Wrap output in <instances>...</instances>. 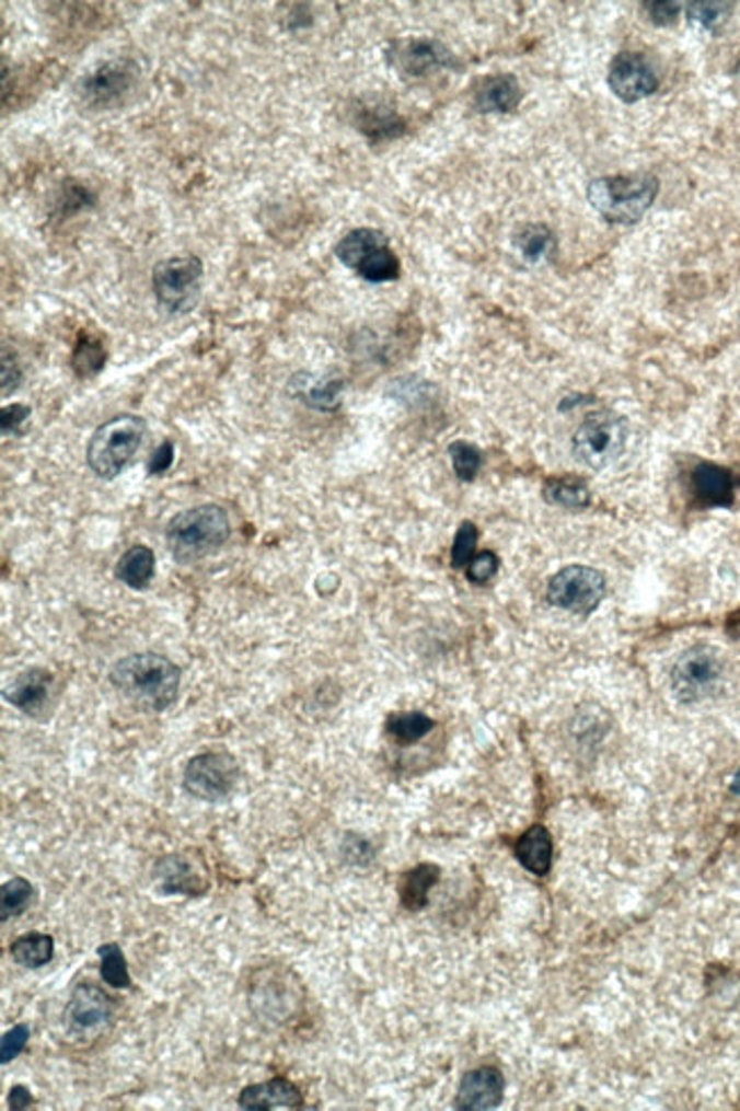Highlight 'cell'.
I'll return each mask as SVG.
<instances>
[{
    "label": "cell",
    "mask_w": 740,
    "mask_h": 1111,
    "mask_svg": "<svg viewBox=\"0 0 740 1111\" xmlns=\"http://www.w3.org/2000/svg\"><path fill=\"white\" fill-rule=\"evenodd\" d=\"M240 782V765L228 752H204L187 761L183 788L204 802H221L231 797Z\"/></svg>",
    "instance_id": "cell-9"
},
{
    "label": "cell",
    "mask_w": 740,
    "mask_h": 1111,
    "mask_svg": "<svg viewBox=\"0 0 740 1111\" xmlns=\"http://www.w3.org/2000/svg\"><path fill=\"white\" fill-rule=\"evenodd\" d=\"M21 379H23V374H21L16 360L10 358V354L5 351L3 354V394L14 392L21 385Z\"/></svg>",
    "instance_id": "cell-40"
},
{
    "label": "cell",
    "mask_w": 740,
    "mask_h": 1111,
    "mask_svg": "<svg viewBox=\"0 0 740 1111\" xmlns=\"http://www.w3.org/2000/svg\"><path fill=\"white\" fill-rule=\"evenodd\" d=\"M629 440V426L626 419L602 410L588 415L573 438V451L577 461L592 467L604 470L615 463Z\"/></svg>",
    "instance_id": "cell-7"
},
{
    "label": "cell",
    "mask_w": 740,
    "mask_h": 1111,
    "mask_svg": "<svg viewBox=\"0 0 740 1111\" xmlns=\"http://www.w3.org/2000/svg\"><path fill=\"white\" fill-rule=\"evenodd\" d=\"M736 76H738V78H740V62H738V65H736Z\"/></svg>",
    "instance_id": "cell-44"
},
{
    "label": "cell",
    "mask_w": 740,
    "mask_h": 1111,
    "mask_svg": "<svg viewBox=\"0 0 740 1111\" xmlns=\"http://www.w3.org/2000/svg\"><path fill=\"white\" fill-rule=\"evenodd\" d=\"M647 8V14L651 19V23H657L661 27L666 25H672L679 14H681V5L679 3H670V0H657V3H645Z\"/></svg>",
    "instance_id": "cell-37"
},
{
    "label": "cell",
    "mask_w": 740,
    "mask_h": 1111,
    "mask_svg": "<svg viewBox=\"0 0 740 1111\" xmlns=\"http://www.w3.org/2000/svg\"><path fill=\"white\" fill-rule=\"evenodd\" d=\"M449 459H451L455 476L465 483H472L478 476L481 465H483L481 449L476 444L463 442V440L449 444Z\"/></svg>",
    "instance_id": "cell-32"
},
{
    "label": "cell",
    "mask_w": 740,
    "mask_h": 1111,
    "mask_svg": "<svg viewBox=\"0 0 740 1111\" xmlns=\"http://www.w3.org/2000/svg\"><path fill=\"white\" fill-rule=\"evenodd\" d=\"M240 1109L246 1111H274V1109H301L303 1093L294 1081L285 1077H271L240 1091Z\"/></svg>",
    "instance_id": "cell-18"
},
{
    "label": "cell",
    "mask_w": 740,
    "mask_h": 1111,
    "mask_svg": "<svg viewBox=\"0 0 740 1111\" xmlns=\"http://www.w3.org/2000/svg\"><path fill=\"white\" fill-rule=\"evenodd\" d=\"M99 973H101V980L114 988V991H126L130 988L132 980H130V971H128V961H126V954L122 950L119 944H103L99 948Z\"/></svg>",
    "instance_id": "cell-26"
},
{
    "label": "cell",
    "mask_w": 740,
    "mask_h": 1111,
    "mask_svg": "<svg viewBox=\"0 0 740 1111\" xmlns=\"http://www.w3.org/2000/svg\"><path fill=\"white\" fill-rule=\"evenodd\" d=\"M109 683L132 706L162 714L178 699L181 670L164 653L139 651L112 666Z\"/></svg>",
    "instance_id": "cell-1"
},
{
    "label": "cell",
    "mask_w": 740,
    "mask_h": 1111,
    "mask_svg": "<svg viewBox=\"0 0 740 1111\" xmlns=\"http://www.w3.org/2000/svg\"><path fill=\"white\" fill-rule=\"evenodd\" d=\"M606 594V577L588 565L563 567L547 586V602L556 609L588 615L602 604Z\"/></svg>",
    "instance_id": "cell-10"
},
{
    "label": "cell",
    "mask_w": 740,
    "mask_h": 1111,
    "mask_svg": "<svg viewBox=\"0 0 740 1111\" xmlns=\"http://www.w3.org/2000/svg\"><path fill=\"white\" fill-rule=\"evenodd\" d=\"M467 579L476 586L488 583L499 572V558L493 552H483L472 558V563L465 567Z\"/></svg>",
    "instance_id": "cell-36"
},
{
    "label": "cell",
    "mask_w": 740,
    "mask_h": 1111,
    "mask_svg": "<svg viewBox=\"0 0 740 1111\" xmlns=\"http://www.w3.org/2000/svg\"><path fill=\"white\" fill-rule=\"evenodd\" d=\"M609 88L624 103H638L659 90V76L640 53H620L609 69Z\"/></svg>",
    "instance_id": "cell-14"
},
{
    "label": "cell",
    "mask_w": 740,
    "mask_h": 1111,
    "mask_svg": "<svg viewBox=\"0 0 740 1111\" xmlns=\"http://www.w3.org/2000/svg\"><path fill=\"white\" fill-rule=\"evenodd\" d=\"M55 693V676L44 668H31L21 672L3 691L8 704L19 708L21 714L35 720H44L50 710Z\"/></svg>",
    "instance_id": "cell-16"
},
{
    "label": "cell",
    "mask_w": 740,
    "mask_h": 1111,
    "mask_svg": "<svg viewBox=\"0 0 740 1111\" xmlns=\"http://www.w3.org/2000/svg\"><path fill=\"white\" fill-rule=\"evenodd\" d=\"M358 128L369 139H392L404 132V121L383 107H372L360 112Z\"/></svg>",
    "instance_id": "cell-29"
},
{
    "label": "cell",
    "mask_w": 740,
    "mask_h": 1111,
    "mask_svg": "<svg viewBox=\"0 0 740 1111\" xmlns=\"http://www.w3.org/2000/svg\"><path fill=\"white\" fill-rule=\"evenodd\" d=\"M114 1009L117 1005L96 982H78L65 1007V1025L73 1037H90L107 1028Z\"/></svg>",
    "instance_id": "cell-12"
},
{
    "label": "cell",
    "mask_w": 740,
    "mask_h": 1111,
    "mask_svg": "<svg viewBox=\"0 0 740 1111\" xmlns=\"http://www.w3.org/2000/svg\"><path fill=\"white\" fill-rule=\"evenodd\" d=\"M204 263L196 255H174L155 265L153 294L166 315H185L201 297Z\"/></svg>",
    "instance_id": "cell-6"
},
{
    "label": "cell",
    "mask_w": 740,
    "mask_h": 1111,
    "mask_svg": "<svg viewBox=\"0 0 740 1111\" xmlns=\"http://www.w3.org/2000/svg\"><path fill=\"white\" fill-rule=\"evenodd\" d=\"M693 495L702 506H731L736 497V478L729 470L702 463L693 470Z\"/></svg>",
    "instance_id": "cell-20"
},
{
    "label": "cell",
    "mask_w": 740,
    "mask_h": 1111,
    "mask_svg": "<svg viewBox=\"0 0 740 1111\" xmlns=\"http://www.w3.org/2000/svg\"><path fill=\"white\" fill-rule=\"evenodd\" d=\"M731 790L740 795V771H738V775H736V779H733V784H731Z\"/></svg>",
    "instance_id": "cell-43"
},
{
    "label": "cell",
    "mask_w": 740,
    "mask_h": 1111,
    "mask_svg": "<svg viewBox=\"0 0 740 1111\" xmlns=\"http://www.w3.org/2000/svg\"><path fill=\"white\" fill-rule=\"evenodd\" d=\"M53 954H55L53 936L42 931L21 934L10 946L12 961L19 963L21 968H27V971H39V968L48 965Z\"/></svg>",
    "instance_id": "cell-23"
},
{
    "label": "cell",
    "mask_w": 740,
    "mask_h": 1111,
    "mask_svg": "<svg viewBox=\"0 0 740 1111\" xmlns=\"http://www.w3.org/2000/svg\"><path fill=\"white\" fill-rule=\"evenodd\" d=\"M545 499L554 506H563V508H581V506H588L590 501V493L586 486H581V483L577 481H560V478H552L545 483V490H543Z\"/></svg>",
    "instance_id": "cell-31"
},
{
    "label": "cell",
    "mask_w": 740,
    "mask_h": 1111,
    "mask_svg": "<svg viewBox=\"0 0 740 1111\" xmlns=\"http://www.w3.org/2000/svg\"><path fill=\"white\" fill-rule=\"evenodd\" d=\"M8 1102H10V1109L14 1111H23V1109H31L35 1104V1096L31 1093V1089L23 1087V1085H16L10 1089L8 1093Z\"/></svg>",
    "instance_id": "cell-41"
},
{
    "label": "cell",
    "mask_w": 740,
    "mask_h": 1111,
    "mask_svg": "<svg viewBox=\"0 0 740 1111\" xmlns=\"http://www.w3.org/2000/svg\"><path fill=\"white\" fill-rule=\"evenodd\" d=\"M174 459H176V449L174 444H171L169 440L162 442L158 447V451L151 455L149 461V474H164L171 465H174Z\"/></svg>",
    "instance_id": "cell-39"
},
{
    "label": "cell",
    "mask_w": 740,
    "mask_h": 1111,
    "mask_svg": "<svg viewBox=\"0 0 740 1111\" xmlns=\"http://www.w3.org/2000/svg\"><path fill=\"white\" fill-rule=\"evenodd\" d=\"M390 62L406 78H426L455 65L453 53L433 39H406L396 42L388 50Z\"/></svg>",
    "instance_id": "cell-13"
},
{
    "label": "cell",
    "mask_w": 740,
    "mask_h": 1111,
    "mask_svg": "<svg viewBox=\"0 0 740 1111\" xmlns=\"http://www.w3.org/2000/svg\"><path fill=\"white\" fill-rule=\"evenodd\" d=\"M71 364L76 369L78 377H96L101 369L105 367V349H103V342L96 339V337H90V335H82L78 339V345L73 349V358H71Z\"/></svg>",
    "instance_id": "cell-30"
},
{
    "label": "cell",
    "mask_w": 740,
    "mask_h": 1111,
    "mask_svg": "<svg viewBox=\"0 0 740 1111\" xmlns=\"http://www.w3.org/2000/svg\"><path fill=\"white\" fill-rule=\"evenodd\" d=\"M231 520L217 504L187 508L166 524V545L178 563L201 560L226 545Z\"/></svg>",
    "instance_id": "cell-2"
},
{
    "label": "cell",
    "mask_w": 740,
    "mask_h": 1111,
    "mask_svg": "<svg viewBox=\"0 0 740 1111\" xmlns=\"http://www.w3.org/2000/svg\"><path fill=\"white\" fill-rule=\"evenodd\" d=\"M727 632L731 638L740 640V611H736L729 620H727Z\"/></svg>",
    "instance_id": "cell-42"
},
{
    "label": "cell",
    "mask_w": 740,
    "mask_h": 1111,
    "mask_svg": "<svg viewBox=\"0 0 740 1111\" xmlns=\"http://www.w3.org/2000/svg\"><path fill=\"white\" fill-rule=\"evenodd\" d=\"M27 1041H31V1028H27V1025L19 1022L12 1030H8L3 1034V1041H0V1064L3 1066L12 1064L25 1050Z\"/></svg>",
    "instance_id": "cell-35"
},
{
    "label": "cell",
    "mask_w": 740,
    "mask_h": 1111,
    "mask_svg": "<svg viewBox=\"0 0 740 1111\" xmlns=\"http://www.w3.org/2000/svg\"><path fill=\"white\" fill-rule=\"evenodd\" d=\"M506 1079L499 1068L481 1066L461 1079L459 1093H455V1109L461 1111H488L497 1109L504 1100Z\"/></svg>",
    "instance_id": "cell-17"
},
{
    "label": "cell",
    "mask_w": 740,
    "mask_h": 1111,
    "mask_svg": "<svg viewBox=\"0 0 740 1111\" xmlns=\"http://www.w3.org/2000/svg\"><path fill=\"white\" fill-rule=\"evenodd\" d=\"M438 879L440 868L433 864H421L415 870H411L402 881V889H398L404 906L411 911L424 909L426 902H429V891L436 887Z\"/></svg>",
    "instance_id": "cell-25"
},
{
    "label": "cell",
    "mask_w": 740,
    "mask_h": 1111,
    "mask_svg": "<svg viewBox=\"0 0 740 1111\" xmlns=\"http://www.w3.org/2000/svg\"><path fill=\"white\" fill-rule=\"evenodd\" d=\"M27 417H31V408H27V406H23V404L5 406L3 410H0V424H3V433L19 431L21 426L27 421Z\"/></svg>",
    "instance_id": "cell-38"
},
{
    "label": "cell",
    "mask_w": 740,
    "mask_h": 1111,
    "mask_svg": "<svg viewBox=\"0 0 740 1111\" xmlns=\"http://www.w3.org/2000/svg\"><path fill=\"white\" fill-rule=\"evenodd\" d=\"M433 720L424 714H396L388 720L385 731L398 745H413L426 733H431Z\"/></svg>",
    "instance_id": "cell-28"
},
{
    "label": "cell",
    "mask_w": 740,
    "mask_h": 1111,
    "mask_svg": "<svg viewBox=\"0 0 740 1111\" xmlns=\"http://www.w3.org/2000/svg\"><path fill=\"white\" fill-rule=\"evenodd\" d=\"M659 178L651 174H626L594 178L588 185V201L609 223L629 225L645 217L657 201Z\"/></svg>",
    "instance_id": "cell-3"
},
{
    "label": "cell",
    "mask_w": 740,
    "mask_h": 1111,
    "mask_svg": "<svg viewBox=\"0 0 740 1111\" xmlns=\"http://www.w3.org/2000/svg\"><path fill=\"white\" fill-rule=\"evenodd\" d=\"M516 857L533 875L550 872L554 859L552 834L545 828H540V824L527 830V834H522L516 843Z\"/></svg>",
    "instance_id": "cell-21"
},
{
    "label": "cell",
    "mask_w": 740,
    "mask_h": 1111,
    "mask_svg": "<svg viewBox=\"0 0 740 1111\" xmlns=\"http://www.w3.org/2000/svg\"><path fill=\"white\" fill-rule=\"evenodd\" d=\"M522 101V88L516 76L499 73L478 82L474 92V107L481 114H508Z\"/></svg>",
    "instance_id": "cell-19"
},
{
    "label": "cell",
    "mask_w": 740,
    "mask_h": 1111,
    "mask_svg": "<svg viewBox=\"0 0 740 1111\" xmlns=\"http://www.w3.org/2000/svg\"><path fill=\"white\" fill-rule=\"evenodd\" d=\"M512 242H516L518 251L522 253V258L531 265L547 263L556 251V238L543 223L522 225L520 231L516 233V238H512Z\"/></svg>",
    "instance_id": "cell-24"
},
{
    "label": "cell",
    "mask_w": 740,
    "mask_h": 1111,
    "mask_svg": "<svg viewBox=\"0 0 740 1111\" xmlns=\"http://www.w3.org/2000/svg\"><path fill=\"white\" fill-rule=\"evenodd\" d=\"M139 82V69L128 60L101 62L78 84L80 101L94 109H109L132 96Z\"/></svg>",
    "instance_id": "cell-11"
},
{
    "label": "cell",
    "mask_w": 740,
    "mask_h": 1111,
    "mask_svg": "<svg viewBox=\"0 0 740 1111\" xmlns=\"http://www.w3.org/2000/svg\"><path fill=\"white\" fill-rule=\"evenodd\" d=\"M35 900V889L25 877H12L8 879L3 889H0V921L8 923L10 918H16L31 909Z\"/></svg>",
    "instance_id": "cell-27"
},
{
    "label": "cell",
    "mask_w": 740,
    "mask_h": 1111,
    "mask_svg": "<svg viewBox=\"0 0 740 1111\" xmlns=\"http://www.w3.org/2000/svg\"><path fill=\"white\" fill-rule=\"evenodd\" d=\"M733 5L720 3V0H699V3H691L686 14L693 25H699L702 31H718L720 25L731 16Z\"/></svg>",
    "instance_id": "cell-33"
},
{
    "label": "cell",
    "mask_w": 740,
    "mask_h": 1111,
    "mask_svg": "<svg viewBox=\"0 0 740 1111\" xmlns=\"http://www.w3.org/2000/svg\"><path fill=\"white\" fill-rule=\"evenodd\" d=\"M153 879L162 895H187L201 898L208 893L210 881L201 866L192 861L189 854H166L153 866Z\"/></svg>",
    "instance_id": "cell-15"
},
{
    "label": "cell",
    "mask_w": 740,
    "mask_h": 1111,
    "mask_svg": "<svg viewBox=\"0 0 740 1111\" xmlns=\"http://www.w3.org/2000/svg\"><path fill=\"white\" fill-rule=\"evenodd\" d=\"M722 676L725 663L720 653L706 645H697L677 659L670 674L672 693L681 704H699L718 693Z\"/></svg>",
    "instance_id": "cell-8"
},
{
    "label": "cell",
    "mask_w": 740,
    "mask_h": 1111,
    "mask_svg": "<svg viewBox=\"0 0 740 1111\" xmlns=\"http://www.w3.org/2000/svg\"><path fill=\"white\" fill-rule=\"evenodd\" d=\"M476 540H478V529L472 522H463L459 526V531H455L453 547H451V565L455 569H465L472 563L474 552H476Z\"/></svg>",
    "instance_id": "cell-34"
},
{
    "label": "cell",
    "mask_w": 740,
    "mask_h": 1111,
    "mask_svg": "<svg viewBox=\"0 0 740 1111\" xmlns=\"http://www.w3.org/2000/svg\"><path fill=\"white\" fill-rule=\"evenodd\" d=\"M114 575L132 590H147L155 577V554L147 545H135L119 558Z\"/></svg>",
    "instance_id": "cell-22"
},
{
    "label": "cell",
    "mask_w": 740,
    "mask_h": 1111,
    "mask_svg": "<svg viewBox=\"0 0 740 1111\" xmlns=\"http://www.w3.org/2000/svg\"><path fill=\"white\" fill-rule=\"evenodd\" d=\"M335 255L367 282H390L402 274L390 240L377 228H354L335 246Z\"/></svg>",
    "instance_id": "cell-5"
},
{
    "label": "cell",
    "mask_w": 740,
    "mask_h": 1111,
    "mask_svg": "<svg viewBox=\"0 0 740 1111\" xmlns=\"http://www.w3.org/2000/svg\"><path fill=\"white\" fill-rule=\"evenodd\" d=\"M147 438V419L139 415H117L101 424L88 444V465L105 481L117 478L139 453Z\"/></svg>",
    "instance_id": "cell-4"
}]
</instances>
